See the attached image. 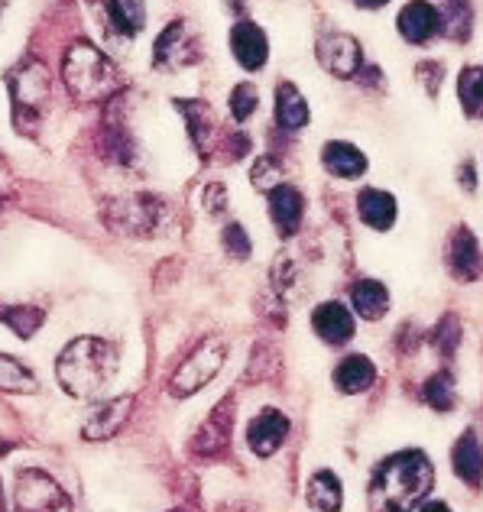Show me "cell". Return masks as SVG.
Here are the masks:
<instances>
[{
    "instance_id": "277c9868",
    "label": "cell",
    "mask_w": 483,
    "mask_h": 512,
    "mask_svg": "<svg viewBox=\"0 0 483 512\" xmlns=\"http://www.w3.org/2000/svg\"><path fill=\"white\" fill-rule=\"evenodd\" d=\"M166 218V201L156 195H124L101 205V221L120 237H156Z\"/></svg>"
},
{
    "instance_id": "9c48e42d",
    "label": "cell",
    "mask_w": 483,
    "mask_h": 512,
    "mask_svg": "<svg viewBox=\"0 0 483 512\" xmlns=\"http://www.w3.org/2000/svg\"><path fill=\"white\" fill-rule=\"evenodd\" d=\"M198 39L192 33V26L185 20H172L163 33H159L156 46H153V65L156 69L176 72L182 65L198 62Z\"/></svg>"
},
{
    "instance_id": "4dcf8cb0",
    "label": "cell",
    "mask_w": 483,
    "mask_h": 512,
    "mask_svg": "<svg viewBox=\"0 0 483 512\" xmlns=\"http://www.w3.org/2000/svg\"><path fill=\"white\" fill-rule=\"evenodd\" d=\"M422 396H425V402L432 409H451L454 406V383H451V376L448 373L432 376V380L425 383Z\"/></svg>"
},
{
    "instance_id": "ab89813d",
    "label": "cell",
    "mask_w": 483,
    "mask_h": 512,
    "mask_svg": "<svg viewBox=\"0 0 483 512\" xmlns=\"http://www.w3.org/2000/svg\"><path fill=\"white\" fill-rule=\"evenodd\" d=\"M7 4H10V0H0V17H4V10H7Z\"/></svg>"
},
{
    "instance_id": "9a60e30c",
    "label": "cell",
    "mask_w": 483,
    "mask_h": 512,
    "mask_svg": "<svg viewBox=\"0 0 483 512\" xmlns=\"http://www.w3.org/2000/svg\"><path fill=\"white\" fill-rule=\"evenodd\" d=\"M266 198H270V218L276 224V231L283 237H292L295 231H299L302 214H305L302 192L295 185L283 182V185H276L273 192H266Z\"/></svg>"
},
{
    "instance_id": "2e32d148",
    "label": "cell",
    "mask_w": 483,
    "mask_h": 512,
    "mask_svg": "<svg viewBox=\"0 0 483 512\" xmlns=\"http://www.w3.org/2000/svg\"><path fill=\"white\" fill-rule=\"evenodd\" d=\"M312 328L325 344H347L354 338V315L341 302H321L312 312Z\"/></svg>"
},
{
    "instance_id": "d6a6232c",
    "label": "cell",
    "mask_w": 483,
    "mask_h": 512,
    "mask_svg": "<svg viewBox=\"0 0 483 512\" xmlns=\"http://www.w3.org/2000/svg\"><path fill=\"white\" fill-rule=\"evenodd\" d=\"M221 244H224V250L234 256V260H247L250 256V237H247V231H244V224H227L224 227V234H221Z\"/></svg>"
},
{
    "instance_id": "8d00e7d4",
    "label": "cell",
    "mask_w": 483,
    "mask_h": 512,
    "mask_svg": "<svg viewBox=\"0 0 483 512\" xmlns=\"http://www.w3.org/2000/svg\"><path fill=\"white\" fill-rule=\"evenodd\" d=\"M354 4H357L360 10H380V7L389 4V0H354Z\"/></svg>"
},
{
    "instance_id": "4fadbf2b",
    "label": "cell",
    "mask_w": 483,
    "mask_h": 512,
    "mask_svg": "<svg viewBox=\"0 0 483 512\" xmlns=\"http://www.w3.org/2000/svg\"><path fill=\"white\" fill-rule=\"evenodd\" d=\"M448 269L458 279L464 282H471L480 276V269H483V253H480V244H477V237L471 227H454L451 237H448Z\"/></svg>"
},
{
    "instance_id": "74e56055",
    "label": "cell",
    "mask_w": 483,
    "mask_h": 512,
    "mask_svg": "<svg viewBox=\"0 0 483 512\" xmlns=\"http://www.w3.org/2000/svg\"><path fill=\"white\" fill-rule=\"evenodd\" d=\"M419 512H451V509H448L445 503H438V500H432V503H425V506H422Z\"/></svg>"
},
{
    "instance_id": "60d3db41",
    "label": "cell",
    "mask_w": 483,
    "mask_h": 512,
    "mask_svg": "<svg viewBox=\"0 0 483 512\" xmlns=\"http://www.w3.org/2000/svg\"><path fill=\"white\" fill-rule=\"evenodd\" d=\"M169 512H189V509H169Z\"/></svg>"
},
{
    "instance_id": "83f0119b",
    "label": "cell",
    "mask_w": 483,
    "mask_h": 512,
    "mask_svg": "<svg viewBox=\"0 0 483 512\" xmlns=\"http://www.w3.org/2000/svg\"><path fill=\"white\" fill-rule=\"evenodd\" d=\"M39 383L33 370H26L17 357L0 354V393H36Z\"/></svg>"
},
{
    "instance_id": "30bf717a",
    "label": "cell",
    "mask_w": 483,
    "mask_h": 512,
    "mask_svg": "<svg viewBox=\"0 0 483 512\" xmlns=\"http://www.w3.org/2000/svg\"><path fill=\"white\" fill-rule=\"evenodd\" d=\"M399 36L412 46L432 43L435 36H441V13L432 0H409L396 17Z\"/></svg>"
},
{
    "instance_id": "8fae6325",
    "label": "cell",
    "mask_w": 483,
    "mask_h": 512,
    "mask_svg": "<svg viewBox=\"0 0 483 512\" xmlns=\"http://www.w3.org/2000/svg\"><path fill=\"white\" fill-rule=\"evenodd\" d=\"M231 52L247 72H260L266 59H270V39H266V33L257 23L237 20L231 26Z\"/></svg>"
},
{
    "instance_id": "44dd1931",
    "label": "cell",
    "mask_w": 483,
    "mask_h": 512,
    "mask_svg": "<svg viewBox=\"0 0 483 512\" xmlns=\"http://www.w3.org/2000/svg\"><path fill=\"white\" fill-rule=\"evenodd\" d=\"M441 36L454 43H467L474 33V4L471 0H441Z\"/></svg>"
},
{
    "instance_id": "836d02e7",
    "label": "cell",
    "mask_w": 483,
    "mask_h": 512,
    "mask_svg": "<svg viewBox=\"0 0 483 512\" xmlns=\"http://www.w3.org/2000/svg\"><path fill=\"white\" fill-rule=\"evenodd\" d=\"M415 78L425 85L428 98H435V94L441 91V82H445V65L435 62V59H425V62L415 65Z\"/></svg>"
},
{
    "instance_id": "cb8c5ba5",
    "label": "cell",
    "mask_w": 483,
    "mask_h": 512,
    "mask_svg": "<svg viewBox=\"0 0 483 512\" xmlns=\"http://www.w3.org/2000/svg\"><path fill=\"white\" fill-rule=\"evenodd\" d=\"M104 13L111 30L120 36H137L146 23V4L143 0H104Z\"/></svg>"
},
{
    "instance_id": "3957f363",
    "label": "cell",
    "mask_w": 483,
    "mask_h": 512,
    "mask_svg": "<svg viewBox=\"0 0 483 512\" xmlns=\"http://www.w3.org/2000/svg\"><path fill=\"white\" fill-rule=\"evenodd\" d=\"M62 78L75 98L82 101H101L117 88V69L114 62L98 52L91 43H75L62 65Z\"/></svg>"
},
{
    "instance_id": "7c38bea8",
    "label": "cell",
    "mask_w": 483,
    "mask_h": 512,
    "mask_svg": "<svg viewBox=\"0 0 483 512\" xmlns=\"http://www.w3.org/2000/svg\"><path fill=\"white\" fill-rule=\"evenodd\" d=\"M130 412H133V396H114V399L101 402L82 425L85 441H111L117 431L127 425Z\"/></svg>"
},
{
    "instance_id": "484cf974",
    "label": "cell",
    "mask_w": 483,
    "mask_h": 512,
    "mask_svg": "<svg viewBox=\"0 0 483 512\" xmlns=\"http://www.w3.org/2000/svg\"><path fill=\"white\" fill-rule=\"evenodd\" d=\"M344 503V487L341 480L331 474V470H318V474L308 480V506L318 512H338Z\"/></svg>"
},
{
    "instance_id": "f546056e",
    "label": "cell",
    "mask_w": 483,
    "mask_h": 512,
    "mask_svg": "<svg viewBox=\"0 0 483 512\" xmlns=\"http://www.w3.org/2000/svg\"><path fill=\"white\" fill-rule=\"evenodd\" d=\"M257 107H260V91L257 88H253L250 82L234 85V91H231V114H234L237 124L250 120L253 114H257Z\"/></svg>"
},
{
    "instance_id": "b9f144b4",
    "label": "cell",
    "mask_w": 483,
    "mask_h": 512,
    "mask_svg": "<svg viewBox=\"0 0 483 512\" xmlns=\"http://www.w3.org/2000/svg\"><path fill=\"white\" fill-rule=\"evenodd\" d=\"M480 85H483V69H480Z\"/></svg>"
},
{
    "instance_id": "d4e9b609",
    "label": "cell",
    "mask_w": 483,
    "mask_h": 512,
    "mask_svg": "<svg viewBox=\"0 0 483 512\" xmlns=\"http://www.w3.org/2000/svg\"><path fill=\"white\" fill-rule=\"evenodd\" d=\"M351 302H354V312L367 321H380L389 308V292L383 282L377 279H360L354 292H351Z\"/></svg>"
},
{
    "instance_id": "7a4b0ae2",
    "label": "cell",
    "mask_w": 483,
    "mask_h": 512,
    "mask_svg": "<svg viewBox=\"0 0 483 512\" xmlns=\"http://www.w3.org/2000/svg\"><path fill=\"white\" fill-rule=\"evenodd\" d=\"M432 464L422 451H399L377 467L370 480L373 512H412L415 503L432 490Z\"/></svg>"
},
{
    "instance_id": "ba28073f",
    "label": "cell",
    "mask_w": 483,
    "mask_h": 512,
    "mask_svg": "<svg viewBox=\"0 0 483 512\" xmlns=\"http://www.w3.org/2000/svg\"><path fill=\"white\" fill-rule=\"evenodd\" d=\"M315 56L321 69L334 78H357V72L364 69V49L351 33H321Z\"/></svg>"
},
{
    "instance_id": "d6986e66",
    "label": "cell",
    "mask_w": 483,
    "mask_h": 512,
    "mask_svg": "<svg viewBox=\"0 0 483 512\" xmlns=\"http://www.w3.org/2000/svg\"><path fill=\"white\" fill-rule=\"evenodd\" d=\"M373 380H377V367H373V360L364 354L344 357L338 367H334V386H338L344 396L364 393V389L373 386Z\"/></svg>"
},
{
    "instance_id": "5b68a950",
    "label": "cell",
    "mask_w": 483,
    "mask_h": 512,
    "mask_svg": "<svg viewBox=\"0 0 483 512\" xmlns=\"http://www.w3.org/2000/svg\"><path fill=\"white\" fill-rule=\"evenodd\" d=\"M227 360V344L221 338H205L201 341L189 357L179 363V370L172 373L169 380V393L176 399H189L195 396L198 389H205L214 376L221 373Z\"/></svg>"
},
{
    "instance_id": "6da1fadb",
    "label": "cell",
    "mask_w": 483,
    "mask_h": 512,
    "mask_svg": "<svg viewBox=\"0 0 483 512\" xmlns=\"http://www.w3.org/2000/svg\"><path fill=\"white\" fill-rule=\"evenodd\" d=\"M120 370V347L107 338H75L56 360V380L75 399H95L114 383Z\"/></svg>"
},
{
    "instance_id": "52a82bcc",
    "label": "cell",
    "mask_w": 483,
    "mask_h": 512,
    "mask_svg": "<svg viewBox=\"0 0 483 512\" xmlns=\"http://www.w3.org/2000/svg\"><path fill=\"white\" fill-rule=\"evenodd\" d=\"M234 412H237V399L227 396L221 399L218 406L211 409V415L205 422L198 425V431L192 435V454L195 457H221L227 451V444H231V435H234Z\"/></svg>"
},
{
    "instance_id": "1f68e13d",
    "label": "cell",
    "mask_w": 483,
    "mask_h": 512,
    "mask_svg": "<svg viewBox=\"0 0 483 512\" xmlns=\"http://www.w3.org/2000/svg\"><path fill=\"white\" fill-rule=\"evenodd\" d=\"M250 179H253V188H260V192H273L276 185H283V169H279V163L273 156H260L257 159V166H253L250 172Z\"/></svg>"
},
{
    "instance_id": "e0dca14e",
    "label": "cell",
    "mask_w": 483,
    "mask_h": 512,
    "mask_svg": "<svg viewBox=\"0 0 483 512\" xmlns=\"http://www.w3.org/2000/svg\"><path fill=\"white\" fill-rule=\"evenodd\" d=\"M321 166H325L334 179H360L367 172V156L347 140H331L321 150Z\"/></svg>"
},
{
    "instance_id": "4316f807",
    "label": "cell",
    "mask_w": 483,
    "mask_h": 512,
    "mask_svg": "<svg viewBox=\"0 0 483 512\" xmlns=\"http://www.w3.org/2000/svg\"><path fill=\"white\" fill-rule=\"evenodd\" d=\"M46 312L36 305H0V325H7L17 338L30 341L33 334L43 328Z\"/></svg>"
},
{
    "instance_id": "603a6c76",
    "label": "cell",
    "mask_w": 483,
    "mask_h": 512,
    "mask_svg": "<svg viewBox=\"0 0 483 512\" xmlns=\"http://www.w3.org/2000/svg\"><path fill=\"white\" fill-rule=\"evenodd\" d=\"M176 111L185 117V124H189V137L198 146V153H208L211 150V137H214L211 107L205 101H182V98H176Z\"/></svg>"
},
{
    "instance_id": "ac0fdd59",
    "label": "cell",
    "mask_w": 483,
    "mask_h": 512,
    "mask_svg": "<svg viewBox=\"0 0 483 512\" xmlns=\"http://www.w3.org/2000/svg\"><path fill=\"white\" fill-rule=\"evenodd\" d=\"M451 464H454V474H458L467 487L477 490L483 483V444L474 431H464L458 438V444H454V451H451Z\"/></svg>"
},
{
    "instance_id": "ffe728a7",
    "label": "cell",
    "mask_w": 483,
    "mask_h": 512,
    "mask_svg": "<svg viewBox=\"0 0 483 512\" xmlns=\"http://www.w3.org/2000/svg\"><path fill=\"white\" fill-rule=\"evenodd\" d=\"M357 211L360 221L373 231H389L396 224V198L389 192H380V188H364L357 195Z\"/></svg>"
},
{
    "instance_id": "f1b7e54d",
    "label": "cell",
    "mask_w": 483,
    "mask_h": 512,
    "mask_svg": "<svg viewBox=\"0 0 483 512\" xmlns=\"http://www.w3.org/2000/svg\"><path fill=\"white\" fill-rule=\"evenodd\" d=\"M458 98L461 111L467 117H483V85H480V65H464L458 78Z\"/></svg>"
},
{
    "instance_id": "5bb4252c",
    "label": "cell",
    "mask_w": 483,
    "mask_h": 512,
    "mask_svg": "<svg viewBox=\"0 0 483 512\" xmlns=\"http://www.w3.org/2000/svg\"><path fill=\"white\" fill-rule=\"evenodd\" d=\"M289 435V419L279 409H263L247 428L250 451L257 457H273Z\"/></svg>"
},
{
    "instance_id": "8992f818",
    "label": "cell",
    "mask_w": 483,
    "mask_h": 512,
    "mask_svg": "<svg viewBox=\"0 0 483 512\" xmlns=\"http://www.w3.org/2000/svg\"><path fill=\"white\" fill-rule=\"evenodd\" d=\"M13 509L17 512H69L72 500L62 483L39 467H26L13 480Z\"/></svg>"
},
{
    "instance_id": "f35d334b",
    "label": "cell",
    "mask_w": 483,
    "mask_h": 512,
    "mask_svg": "<svg viewBox=\"0 0 483 512\" xmlns=\"http://www.w3.org/2000/svg\"><path fill=\"white\" fill-rule=\"evenodd\" d=\"M0 512H7V503H4V487H0Z\"/></svg>"
},
{
    "instance_id": "e575fe53",
    "label": "cell",
    "mask_w": 483,
    "mask_h": 512,
    "mask_svg": "<svg viewBox=\"0 0 483 512\" xmlns=\"http://www.w3.org/2000/svg\"><path fill=\"white\" fill-rule=\"evenodd\" d=\"M205 208L218 218V214H224V208H227V192L221 185H208L205 188Z\"/></svg>"
},
{
    "instance_id": "d590c367",
    "label": "cell",
    "mask_w": 483,
    "mask_h": 512,
    "mask_svg": "<svg viewBox=\"0 0 483 512\" xmlns=\"http://www.w3.org/2000/svg\"><path fill=\"white\" fill-rule=\"evenodd\" d=\"M461 185L467 188V192H474V188H477V179H474V163H471V159H467V163L461 166Z\"/></svg>"
},
{
    "instance_id": "7402d4cb",
    "label": "cell",
    "mask_w": 483,
    "mask_h": 512,
    "mask_svg": "<svg viewBox=\"0 0 483 512\" xmlns=\"http://www.w3.org/2000/svg\"><path fill=\"white\" fill-rule=\"evenodd\" d=\"M276 124L283 130H302L308 124V104L292 82L276 85Z\"/></svg>"
}]
</instances>
